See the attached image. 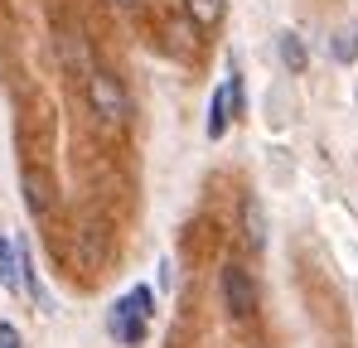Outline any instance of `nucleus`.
I'll return each instance as SVG.
<instances>
[{
	"label": "nucleus",
	"mask_w": 358,
	"mask_h": 348,
	"mask_svg": "<svg viewBox=\"0 0 358 348\" xmlns=\"http://www.w3.org/2000/svg\"><path fill=\"white\" fill-rule=\"evenodd\" d=\"M87 107H92V116H97L102 131H121V126H126L131 102H126V87H121L117 73H102V68L87 73Z\"/></svg>",
	"instance_id": "f257e3e1"
},
{
	"label": "nucleus",
	"mask_w": 358,
	"mask_h": 348,
	"mask_svg": "<svg viewBox=\"0 0 358 348\" xmlns=\"http://www.w3.org/2000/svg\"><path fill=\"white\" fill-rule=\"evenodd\" d=\"M150 319H155V290H150V286H131V295L112 305V319H107V329L117 334L121 344H141Z\"/></svg>",
	"instance_id": "f03ea898"
},
{
	"label": "nucleus",
	"mask_w": 358,
	"mask_h": 348,
	"mask_svg": "<svg viewBox=\"0 0 358 348\" xmlns=\"http://www.w3.org/2000/svg\"><path fill=\"white\" fill-rule=\"evenodd\" d=\"M223 305L233 319H252L257 314V281L242 261H228L223 266Z\"/></svg>",
	"instance_id": "7ed1b4c3"
},
{
	"label": "nucleus",
	"mask_w": 358,
	"mask_h": 348,
	"mask_svg": "<svg viewBox=\"0 0 358 348\" xmlns=\"http://www.w3.org/2000/svg\"><path fill=\"white\" fill-rule=\"evenodd\" d=\"M242 107V78H238V68H233V78L213 92V107H208V140H223L228 136V121L238 116Z\"/></svg>",
	"instance_id": "20e7f679"
},
{
	"label": "nucleus",
	"mask_w": 358,
	"mask_h": 348,
	"mask_svg": "<svg viewBox=\"0 0 358 348\" xmlns=\"http://www.w3.org/2000/svg\"><path fill=\"white\" fill-rule=\"evenodd\" d=\"M59 58L73 78H87L92 73V49H87V34L83 29H63L59 34Z\"/></svg>",
	"instance_id": "39448f33"
},
{
	"label": "nucleus",
	"mask_w": 358,
	"mask_h": 348,
	"mask_svg": "<svg viewBox=\"0 0 358 348\" xmlns=\"http://www.w3.org/2000/svg\"><path fill=\"white\" fill-rule=\"evenodd\" d=\"M242 242H247V252H262L266 247V213H262V198L257 194L242 198Z\"/></svg>",
	"instance_id": "423d86ee"
},
{
	"label": "nucleus",
	"mask_w": 358,
	"mask_h": 348,
	"mask_svg": "<svg viewBox=\"0 0 358 348\" xmlns=\"http://www.w3.org/2000/svg\"><path fill=\"white\" fill-rule=\"evenodd\" d=\"M223 10H228V0H184V15L194 20V29H218Z\"/></svg>",
	"instance_id": "0eeeda50"
},
{
	"label": "nucleus",
	"mask_w": 358,
	"mask_h": 348,
	"mask_svg": "<svg viewBox=\"0 0 358 348\" xmlns=\"http://www.w3.org/2000/svg\"><path fill=\"white\" fill-rule=\"evenodd\" d=\"M0 286L20 290V252H15V242L5 232H0Z\"/></svg>",
	"instance_id": "6e6552de"
},
{
	"label": "nucleus",
	"mask_w": 358,
	"mask_h": 348,
	"mask_svg": "<svg viewBox=\"0 0 358 348\" xmlns=\"http://www.w3.org/2000/svg\"><path fill=\"white\" fill-rule=\"evenodd\" d=\"M276 49H281V63H286L291 73H305V63H310V58H305V44H300V34L281 29V34H276Z\"/></svg>",
	"instance_id": "1a4fd4ad"
},
{
	"label": "nucleus",
	"mask_w": 358,
	"mask_h": 348,
	"mask_svg": "<svg viewBox=\"0 0 358 348\" xmlns=\"http://www.w3.org/2000/svg\"><path fill=\"white\" fill-rule=\"evenodd\" d=\"M334 58L339 63H354L358 58V29H339L334 34Z\"/></svg>",
	"instance_id": "9d476101"
},
{
	"label": "nucleus",
	"mask_w": 358,
	"mask_h": 348,
	"mask_svg": "<svg viewBox=\"0 0 358 348\" xmlns=\"http://www.w3.org/2000/svg\"><path fill=\"white\" fill-rule=\"evenodd\" d=\"M0 348H20V329L10 319H0Z\"/></svg>",
	"instance_id": "9b49d317"
},
{
	"label": "nucleus",
	"mask_w": 358,
	"mask_h": 348,
	"mask_svg": "<svg viewBox=\"0 0 358 348\" xmlns=\"http://www.w3.org/2000/svg\"><path fill=\"white\" fill-rule=\"evenodd\" d=\"M117 5H136V0H117Z\"/></svg>",
	"instance_id": "f8f14e48"
}]
</instances>
